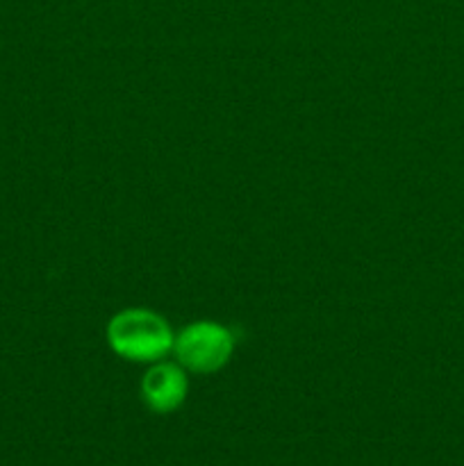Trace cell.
Wrapping results in <instances>:
<instances>
[{
    "instance_id": "cell-3",
    "label": "cell",
    "mask_w": 464,
    "mask_h": 466,
    "mask_svg": "<svg viewBox=\"0 0 464 466\" xmlns=\"http://www.w3.org/2000/svg\"><path fill=\"white\" fill-rule=\"evenodd\" d=\"M141 396L157 414H168L185 403L187 376L177 362H153L141 380Z\"/></svg>"
},
{
    "instance_id": "cell-1",
    "label": "cell",
    "mask_w": 464,
    "mask_h": 466,
    "mask_svg": "<svg viewBox=\"0 0 464 466\" xmlns=\"http://www.w3.org/2000/svg\"><path fill=\"white\" fill-rule=\"evenodd\" d=\"M173 330L164 317L144 308H127L107 323V341L130 362H157L173 349Z\"/></svg>"
},
{
    "instance_id": "cell-2",
    "label": "cell",
    "mask_w": 464,
    "mask_h": 466,
    "mask_svg": "<svg viewBox=\"0 0 464 466\" xmlns=\"http://www.w3.org/2000/svg\"><path fill=\"white\" fill-rule=\"evenodd\" d=\"M173 353L182 369L194 373H214L230 362L235 353V337L226 326L212 321H196L182 328L173 339Z\"/></svg>"
}]
</instances>
